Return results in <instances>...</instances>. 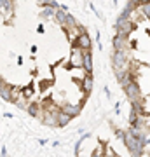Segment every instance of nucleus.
<instances>
[{
  "label": "nucleus",
  "mask_w": 150,
  "mask_h": 157,
  "mask_svg": "<svg viewBox=\"0 0 150 157\" xmlns=\"http://www.w3.org/2000/svg\"><path fill=\"white\" fill-rule=\"evenodd\" d=\"M84 56H86V51L79 49V47H73L72 52H70V65L75 68H82L84 67Z\"/></svg>",
  "instance_id": "1"
},
{
  "label": "nucleus",
  "mask_w": 150,
  "mask_h": 157,
  "mask_svg": "<svg viewBox=\"0 0 150 157\" xmlns=\"http://www.w3.org/2000/svg\"><path fill=\"white\" fill-rule=\"evenodd\" d=\"M73 47H79V49L82 51H91V47H93V42H91V37H89L86 32H82V33L77 37V40H75V44H73Z\"/></svg>",
  "instance_id": "2"
},
{
  "label": "nucleus",
  "mask_w": 150,
  "mask_h": 157,
  "mask_svg": "<svg viewBox=\"0 0 150 157\" xmlns=\"http://www.w3.org/2000/svg\"><path fill=\"white\" fill-rule=\"evenodd\" d=\"M124 91L128 93V98H129L131 101L140 100V87H138V84H136V80H134V82H131V84H129Z\"/></svg>",
  "instance_id": "3"
},
{
  "label": "nucleus",
  "mask_w": 150,
  "mask_h": 157,
  "mask_svg": "<svg viewBox=\"0 0 150 157\" xmlns=\"http://www.w3.org/2000/svg\"><path fill=\"white\" fill-rule=\"evenodd\" d=\"M72 115H68L67 112H63V110H60L58 112V126H67L70 121H72Z\"/></svg>",
  "instance_id": "4"
},
{
  "label": "nucleus",
  "mask_w": 150,
  "mask_h": 157,
  "mask_svg": "<svg viewBox=\"0 0 150 157\" xmlns=\"http://www.w3.org/2000/svg\"><path fill=\"white\" fill-rule=\"evenodd\" d=\"M82 68L87 73L93 72V56H91V52H89V51H86V56H84V67Z\"/></svg>",
  "instance_id": "5"
},
{
  "label": "nucleus",
  "mask_w": 150,
  "mask_h": 157,
  "mask_svg": "<svg viewBox=\"0 0 150 157\" xmlns=\"http://www.w3.org/2000/svg\"><path fill=\"white\" fill-rule=\"evenodd\" d=\"M61 110H63V112H67L68 115H72V117L79 115V112H80V108H79L77 105H63Z\"/></svg>",
  "instance_id": "6"
},
{
  "label": "nucleus",
  "mask_w": 150,
  "mask_h": 157,
  "mask_svg": "<svg viewBox=\"0 0 150 157\" xmlns=\"http://www.w3.org/2000/svg\"><path fill=\"white\" fill-rule=\"evenodd\" d=\"M91 89H93V77L87 73V75L82 78V91L84 93H89Z\"/></svg>",
  "instance_id": "7"
},
{
  "label": "nucleus",
  "mask_w": 150,
  "mask_h": 157,
  "mask_svg": "<svg viewBox=\"0 0 150 157\" xmlns=\"http://www.w3.org/2000/svg\"><path fill=\"white\" fill-rule=\"evenodd\" d=\"M2 2V12H4V16H6V12H7V16H11L12 14V0H0Z\"/></svg>",
  "instance_id": "8"
},
{
  "label": "nucleus",
  "mask_w": 150,
  "mask_h": 157,
  "mask_svg": "<svg viewBox=\"0 0 150 157\" xmlns=\"http://www.w3.org/2000/svg\"><path fill=\"white\" fill-rule=\"evenodd\" d=\"M28 113H30V115H32V117H37V115H39V105H37V103H32V105H28Z\"/></svg>",
  "instance_id": "9"
},
{
  "label": "nucleus",
  "mask_w": 150,
  "mask_h": 157,
  "mask_svg": "<svg viewBox=\"0 0 150 157\" xmlns=\"http://www.w3.org/2000/svg\"><path fill=\"white\" fill-rule=\"evenodd\" d=\"M140 11H141V14H143L147 19H150V4H145V6H141V9H140Z\"/></svg>",
  "instance_id": "10"
},
{
  "label": "nucleus",
  "mask_w": 150,
  "mask_h": 157,
  "mask_svg": "<svg viewBox=\"0 0 150 157\" xmlns=\"http://www.w3.org/2000/svg\"><path fill=\"white\" fill-rule=\"evenodd\" d=\"M52 14H54V9H51V7H45L44 11H42V16L44 17H51Z\"/></svg>",
  "instance_id": "11"
},
{
  "label": "nucleus",
  "mask_w": 150,
  "mask_h": 157,
  "mask_svg": "<svg viewBox=\"0 0 150 157\" xmlns=\"http://www.w3.org/2000/svg\"><path fill=\"white\" fill-rule=\"evenodd\" d=\"M91 157H103L101 155V150H94L93 154H91Z\"/></svg>",
  "instance_id": "12"
},
{
  "label": "nucleus",
  "mask_w": 150,
  "mask_h": 157,
  "mask_svg": "<svg viewBox=\"0 0 150 157\" xmlns=\"http://www.w3.org/2000/svg\"><path fill=\"white\" fill-rule=\"evenodd\" d=\"M138 4H140V7H141V6H145V4H150V0H138Z\"/></svg>",
  "instance_id": "13"
}]
</instances>
